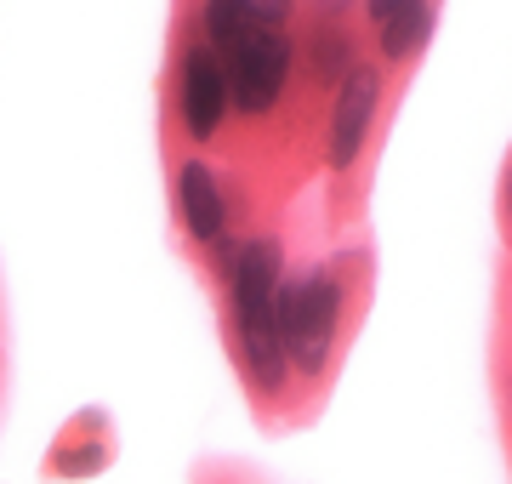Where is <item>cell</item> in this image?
Here are the masks:
<instances>
[{"mask_svg": "<svg viewBox=\"0 0 512 484\" xmlns=\"http://www.w3.org/2000/svg\"><path fill=\"white\" fill-rule=\"evenodd\" d=\"M279 291H285V251L279 240H245L228 257V302H234V342L239 365L256 393H285L291 354H285V325H279Z\"/></svg>", "mask_w": 512, "mask_h": 484, "instance_id": "1", "label": "cell"}, {"mask_svg": "<svg viewBox=\"0 0 512 484\" xmlns=\"http://www.w3.org/2000/svg\"><path fill=\"white\" fill-rule=\"evenodd\" d=\"M342 280L330 268H308L285 280L279 291V325H285V354H291V371L319 376L336 354V336H342Z\"/></svg>", "mask_w": 512, "mask_h": 484, "instance_id": "2", "label": "cell"}, {"mask_svg": "<svg viewBox=\"0 0 512 484\" xmlns=\"http://www.w3.org/2000/svg\"><path fill=\"white\" fill-rule=\"evenodd\" d=\"M296 46L285 29H251L228 52V80H234V109L239 114H268L285 97V80H291Z\"/></svg>", "mask_w": 512, "mask_h": 484, "instance_id": "3", "label": "cell"}, {"mask_svg": "<svg viewBox=\"0 0 512 484\" xmlns=\"http://www.w3.org/2000/svg\"><path fill=\"white\" fill-rule=\"evenodd\" d=\"M177 114H183V131L194 143H211L222 131V120L234 114L228 57H222L211 40H194L183 52V69H177Z\"/></svg>", "mask_w": 512, "mask_h": 484, "instance_id": "4", "label": "cell"}, {"mask_svg": "<svg viewBox=\"0 0 512 484\" xmlns=\"http://www.w3.org/2000/svg\"><path fill=\"white\" fill-rule=\"evenodd\" d=\"M376 109H382V69L376 63H353L348 80L336 86V109H330V137H325L330 171L359 166V154L370 143V126H376Z\"/></svg>", "mask_w": 512, "mask_h": 484, "instance_id": "5", "label": "cell"}, {"mask_svg": "<svg viewBox=\"0 0 512 484\" xmlns=\"http://www.w3.org/2000/svg\"><path fill=\"white\" fill-rule=\"evenodd\" d=\"M177 211H183V228L200 245H217L228 234V194H222V177L205 160H183V171H177Z\"/></svg>", "mask_w": 512, "mask_h": 484, "instance_id": "6", "label": "cell"}, {"mask_svg": "<svg viewBox=\"0 0 512 484\" xmlns=\"http://www.w3.org/2000/svg\"><path fill=\"white\" fill-rule=\"evenodd\" d=\"M251 29H262L256 23V0H200V40H211L222 57L234 52Z\"/></svg>", "mask_w": 512, "mask_h": 484, "instance_id": "7", "label": "cell"}, {"mask_svg": "<svg viewBox=\"0 0 512 484\" xmlns=\"http://www.w3.org/2000/svg\"><path fill=\"white\" fill-rule=\"evenodd\" d=\"M433 0H365V18L370 29H387L393 18H410V12H427Z\"/></svg>", "mask_w": 512, "mask_h": 484, "instance_id": "8", "label": "cell"}, {"mask_svg": "<svg viewBox=\"0 0 512 484\" xmlns=\"http://www.w3.org/2000/svg\"><path fill=\"white\" fill-rule=\"evenodd\" d=\"M291 6H296V0H256V23H262V29H285Z\"/></svg>", "mask_w": 512, "mask_h": 484, "instance_id": "9", "label": "cell"}, {"mask_svg": "<svg viewBox=\"0 0 512 484\" xmlns=\"http://www.w3.org/2000/svg\"><path fill=\"white\" fill-rule=\"evenodd\" d=\"M501 205H507V223H512V160H507V177H501Z\"/></svg>", "mask_w": 512, "mask_h": 484, "instance_id": "10", "label": "cell"}]
</instances>
